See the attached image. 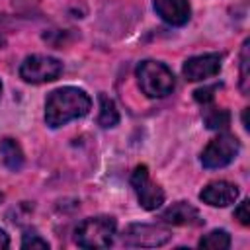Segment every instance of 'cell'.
<instances>
[{
  "label": "cell",
  "instance_id": "1",
  "mask_svg": "<svg viewBox=\"0 0 250 250\" xmlns=\"http://www.w3.org/2000/svg\"><path fill=\"white\" fill-rule=\"evenodd\" d=\"M92 107L90 96L74 86L53 90L45 102V121L51 127L66 125L72 119L84 117Z\"/></svg>",
  "mask_w": 250,
  "mask_h": 250
},
{
  "label": "cell",
  "instance_id": "2",
  "mask_svg": "<svg viewBox=\"0 0 250 250\" xmlns=\"http://www.w3.org/2000/svg\"><path fill=\"white\" fill-rule=\"evenodd\" d=\"M137 80L145 96L164 98L176 88V78L172 70L158 61H143L137 66Z\"/></svg>",
  "mask_w": 250,
  "mask_h": 250
},
{
  "label": "cell",
  "instance_id": "3",
  "mask_svg": "<svg viewBox=\"0 0 250 250\" xmlns=\"http://www.w3.org/2000/svg\"><path fill=\"white\" fill-rule=\"evenodd\" d=\"M117 223L113 217L98 215L84 219L74 230V242L80 248H107L113 242Z\"/></svg>",
  "mask_w": 250,
  "mask_h": 250
},
{
  "label": "cell",
  "instance_id": "4",
  "mask_svg": "<svg viewBox=\"0 0 250 250\" xmlns=\"http://www.w3.org/2000/svg\"><path fill=\"white\" fill-rule=\"evenodd\" d=\"M61 72H62V62L47 55H29L20 64V76L31 84L53 82L61 76Z\"/></svg>",
  "mask_w": 250,
  "mask_h": 250
},
{
  "label": "cell",
  "instance_id": "5",
  "mask_svg": "<svg viewBox=\"0 0 250 250\" xmlns=\"http://www.w3.org/2000/svg\"><path fill=\"white\" fill-rule=\"evenodd\" d=\"M240 150V143L234 135H229V133H223L219 137H215L205 148H203V154H201V164L209 170H215V168H223L227 164H230L234 160V156L238 154Z\"/></svg>",
  "mask_w": 250,
  "mask_h": 250
},
{
  "label": "cell",
  "instance_id": "6",
  "mask_svg": "<svg viewBox=\"0 0 250 250\" xmlns=\"http://www.w3.org/2000/svg\"><path fill=\"white\" fill-rule=\"evenodd\" d=\"M131 186L137 193V199H139V205L146 211H154L158 209L162 203H164V191L162 188L150 180L148 176V168L145 164L137 166L131 174Z\"/></svg>",
  "mask_w": 250,
  "mask_h": 250
},
{
  "label": "cell",
  "instance_id": "7",
  "mask_svg": "<svg viewBox=\"0 0 250 250\" xmlns=\"http://www.w3.org/2000/svg\"><path fill=\"white\" fill-rule=\"evenodd\" d=\"M170 240V230L158 225L135 223L123 232V242L129 246H162Z\"/></svg>",
  "mask_w": 250,
  "mask_h": 250
},
{
  "label": "cell",
  "instance_id": "8",
  "mask_svg": "<svg viewBox=\"0 0 250 250\" xmlns=\"http://www.w3.org/2000/svg\"><path fill=\"white\" fill-rule=\"evenodd\" d=\"M221 61H223V55H219V53L197 55V57H191V59H188L184 62L182 72H184L186 80L199 82V80L217 76L219 70H221Z\"/></svg>",
  "mask_w": 250,
  "mask_h": 250
},
{
  "label": "cell",
  "instance_id": "9",
  "mask_svg": "<svg viewBox=\"0 0 250 250\" xmlns=\"http://www.w3.org/2000/svg\"><path fill=\"white\" fill-rule=\"evenodd\" d=\"M236 197H238V188L230 182H225V180L209 182L199 191V199L207 205H213V207H227V205L234 203Z\"/></svg>",
  "mask_w": 250,
  "mask_h": 250
},
{
  "label": "cell",
  "instance_id": "10",
  "mask_svg": "<svg viewBox=\"0 0 250 250\" xmlns=\"http://www.w3.org/2000/svg\"><path fill=\"white\" fill-rule=\"evenodd\" d=\"M160 221L166 225H174V227H199L203 223L199 211L186 201H178L170 205L166 211H162Z\"/></svg>",
  "mask_w": 250,
  "mask_h": 250
},
{
  "label": "cell",
  "instance_id": "11",
  "mask_svg": "<svg viewBox=\"0 0 250 250\" xmlns=\"http://www.w3.org/2000/svg\"><path fill=\"white\" fill-rule=\"evenodd\" d=\"M154 12L170 25H184L191 16L188 0H154Z\"/></svg>",
  "mask_w": 250,
  "mask_h": 250
},
{
  "label": "cell",
  "instance_id": "12",
  "mask_svg": "<svg viewBox=\"0 0 250 250\" xmlns=\"http://www.w3.org/2000/svg\"><path fill=\"white\" fill-rule=\"evenodd\" d=\"M0 156H2V162H4V166L8 170H12V172L21 170V166H23V150H21V146H20V143L16 139L6 137V139L0 141Z\"/></svg>",
  "mask_w": 250,
  "mask_h": 250
},
{
  "label": "cell",
  "instance_id": "13",
  "mask_svg": "<svg viewBox=\"0 0 250 250\" xmlns=\"http://www.w3.org/2000/svg\"><path fill=\"white\" fill-rule=\"evenodd\" d=\"M98 100H100V115H98V123L102 125V127H115L117 123H119V111H117V107H115V102L107 96V94H100L98 96Z\"/></svg>",
  "mask_w": 250,
  "mask_h": 250
},
{
  "label": "cell",
  "instance_id": "14",
  "mask_svg": "<svg viewBox=\"0 0 250 250\" xmlns=\"http://www.w3.org/2000/svg\"><path fill=\"white\" fill-rule=\"evenodd\" d=\"M230 246V234L223 229L211 230L205 236L199 238V248H209V250H227Z\"/></svg>",
  "mask_w": 250,
  "mask_h": 250
},
{
  "label": "cell",
  "instance_id": "15",
  "mask_svg": "<svg viewBox=\"0 0 250 250\" xmlns=\"http://www.w3.org/2000/svg\"><path fill=\"white\" fill-rule=\"evenodd\" d=\"M203 119L209 129H227L230 123V113L223 107H209V109H205Z\"/></svg>",
  "mask_w": 250,
  "mask_h": 250
},
{
  "label": "cell",
  "instance_id": "16",
  "mask_svg": "<svg viewBox=\"0 0 250 250\" xmlns=\"http://www.w3.org/2000/svg\"><path fill=\"white\" fill-rule=\"evenodd\" d=\"M250 41L246 39L244 45H242V53H240V88L244 94H248V88H250V72H248V66H250Z\"/></svg>",
  "mask_w": 250,
  "mask_h": 250
},
{
  "label": "cell",
  "instance_id": "17",
  "mask_svg": "<svg viewBox=\"0 0 250 250\" xmlns=\"http://www.w3.org/2000/svg\"><path fill=\"white\" fill-rule=\"evenodd\" d=\"M21 248L23 250H29V248H49V242L45 240V238H41L39 234H31V232H27V234H23V238H21Z\"/></svg>",
  "mask_w": 250,
  "mask_h": 250
},
{
  "label": "cell",
  "instance_id": "18",
  "mask_svg": "<svg viewBox=\"0 0 250 250\" xmlns=\"http://www.w3.org/2000/svg\"><path fill=\"white\" fill-rule=\"evenodd\" d=\"M219 86H221V84H213V86L199 88V90H195V92H193V96H195V100H197L199 104H209V102H213V98H215V94H213V92H217V90H219Z\"/></svg>",
  "mask_w": 250,
  "mask_h": 250
},
{
  "label": "cell",
  "instance_id": "19",
  "mask_svg": "<svg viewBox=\"0 0 250 250\" xmlns=\"http://www.w3.org/2000/svg\"><path fill=\"white\" fill-rule=\"evenodd\" d=\"M248 207H250V201L248 199H244V201H240L238 203V207L234 209V217L238 219V223L240 225H244V227H248L250 225V213H248Z\"/></svg>",
  "mask_w": 250,
  "mask_h": 250
},
{
  "label": "cell",
  "instance_id": "20",
  "mask_svg": "<svg viewBox=\"0 0 250 250\" xmlns=\"http://www.w3.org/2000/svg\"><path fill=\"white\" fill-rule=\"evenodd\" d=\"M10 246V238H8V234L0 229V250H4V248H8Z\"/></svg>",
  "mask_w": 250,
  "mask_h": 250
},
{
  "label": "cell",
  "instance_id": "21",
  "mask_svg": "<svg viewBox=\"0 0 250 250\" xmlns=\"http://www.w3.org/2000/svg\"><path fill=\"white\" fill-rule=\"evenodd\" d=\"M242 125H244V129H248L250 125H248V107L242 111Z\"/></svg>",
  "mask_w": 250,
  "mask_h": 250
},
{
  "label": "cell",
  "instance_id": "22",
  "mask_svg": "<svg viewBox=\"0 0 250 250\" xmlns=\"http://www.w3.org/2000/svg\"><path fill=\"white\" fill-rule=\"evenodd\" d=\"M2 199H4V195H2V191H0V201H2Z\"/></svg>",
  "mask_w": 250,
  "mask_h": 250
},
{
  "label": "cell",
  "instance_id": "23",
  "mask_svg": "<svg viewBox=\"0 0 250 250\" xmlns=\"http://www.w3.org/2000/svg\"><path fill=\"white\" fill-rule=\"evenodd\" d=\"M0 94H2V82H0Z\"/></svg>",
  "mask_w": 250,
  "mask_h": 250
}]
</instances>
